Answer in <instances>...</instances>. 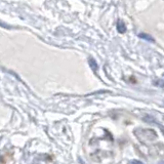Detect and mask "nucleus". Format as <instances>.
I'll return each instance as SVG.
<instances>
[{
  "instance_id": "f03ea898",
  "label": "nucleus",
  "mask_w": 164,
  "mask_h": 164,
  "mask_svg": "<svg viewBox=\"0 0 164 164\" xmlns=\"http://www.w3.org/2000/svg\"><path fill=\"white\" fill-rule=\"evenodd\" d=\"M88 62H89V65H90V68L94 70V72H97V69H99V66H97V63L96 61H94V59H92V57H90L89 60H88Z\"/></svg>"
},
{
  "instance_id": "7ed1b4c3",
  "label": "nucleus",
  "mask_w": 164,
  "mask_h": 164,
  "mask_svg": "<svg viewBox=\"0 0 164 164\" xmlns=\"http://www.w3.org/2000/svg\"><path fill=\"white\" fill-rule=\"evenodd\" d=\"M139 38H143V39H146V40H149V41H154L153 40V38L150 36V35L146 34V33H141V34L139 35Z\"/></svg>"
},
{
  "instance_id": "f257e3e1",
  "label": "nucleus",
  "mask_w": 164,
  "mask_h": 164,
  "mask_svg": "<svg viewBox=\"0 0 164 164\" xmlns=\"http://www.w3.org/2000/svg\"><path fill=\"white\" fill-rule=\"evenodd\" d=\"M116 28H117V31H118L119 33H121V34H123V33L126 31V27H125V25H124V23L122 21H118Z\"/></svg>"
}]
</instances>
